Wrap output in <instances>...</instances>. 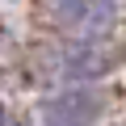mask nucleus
Instances as JSON below:
<instances>
[{
	"mask_svg": "<svg viewBox=\"0 0 126 126\" xmlns=\"http://www.w3.org/2000/svg\"><path fill=\"white\" fill-rule=\"evenodd\" d=\"M118 0H55V21L72 38H101L113 25Z\"/></svg>",
	"mask_w": 126,
	"mask_h": 126,
	"instance_id": "1",
	"label": "nucleus"
},
{
	"mask_svg": "<svg viewBox=\"0 0 126 126\" xmlns=\"http://www.w3.org/2000/svg\"><path fill=\"white\" fill-rule=\"evenodd\" d=\"M0 126H9V118H4V105H0Z\"/></svg>",
	"mask_w": 126,
	"mask_h": 126,
	"instance_id": "2",
	"label": "nucleus"
}]
</instances>
